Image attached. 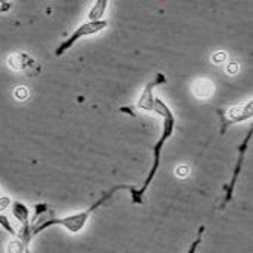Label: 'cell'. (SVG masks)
Masks as SVG:
<instances>
[{"mask_svg": "<svg viewBox=\"0 0 253 253\" xmlns=\"http://www.w3.org/2000/svg\"><path fill=\"white\" fill-rule=\"evenodd\" d=\"M153 111H156L162 119H164V127H162V135L159 138V141L153 145V165H151V169L142 184L141 189H130V195H132V201L135 204H142V196L145 193V190L150 187L151 181H153L159 165H161V155H162V148L167 144V141L174 135V127H175V117L171 113V110L168 108V105L164 102L161 97H155V104H153Z\"/></svg>", "mask_w": 253, "mask_h": 253, "instance_id": "cell-1", "label": "cell"}, {"mask_svg": "<svg viewBox=\"0 0 253 253\" xmlns=\"http://www.w3.org/2000/svg\"><path fill=\"white\" fill-rule=\"evenodd\" d=\"M133 186H125V184H122V186H116V187H113L110 192H107L102 198L100 199H97L94 204H91L87 210H84V211H80V213H75V214H71V216H66V217H54V219H49V220H46V222H39V223H36V225H33L32 228V235H38V234H41L42 231H45V229H48V228H51V226H63L66 231H69L71 234H78V232H81L83 229H84V226H85V223H87V220L90 219V216L94 213V210H97L100 206L102 204H105V202L110 199V198H113L114 195H116V192H119V190H130Z\"/></svg>", "mask_w": 253, "mask_h": 253, "instance_id": "cell-2", "label": "cell"}, {"mask_svg": "<svg viewBox=\"0 0 253 253\" xmlns=\"http://www.w3.org/2000/svg\"><path fill=\"white\" fill-rule=\"evenodd\" d=\"M108 26V21L105 20H99V21H88V23H84L81 24L65 42H62L57 48H56V56L57 57H62L68 49H71L80 39L85 38V36H90V35H96L99 32H102L104 29H107Z\"/></svg>", "mask_w": 253, "mask_h": 253, "instance_id": "cell-3", "label": "cell"}, {"mask_svg": "<svg viewBox=\"0 0 253 253\" xmlns=\"http://www.w3.org/2000/svg\"><path fill=\"white\" fill-rule=\"evenodd\" d=\"M217 114L220 116V122H222L220 133L225 135L229 126L241 123V122H246V120H250L253 117V102H252V100H249L247 104H241V105L232 107V108H229L226 111L219 110Z\"/></svg>", "mask_w": 253, "mask_h": 253, "instance_id": "cell-4", "label": "cell"}, {"mask_svg": "<svg viewBox=\"0 0 253 253\" xmlns=\"http://www.w3.org/2000/svg\"><path fill=\"white\" fill-rule=\"evenodd\" d=\"M250 139H252V129L247 132V136L243 139L241 145L238 147V159H237V164H235V168H234V174H232V178L229 181V184L225 186V201L222 207H225L229 201H232V196H234V189H235V184L238 181V177L241 174V169H243V162H244V155L247 151V147L250 144Z\"/></svg>", "mask_w": 253, "mask_h": 253, "instance_id": "cell-5", "label": "cell"}, {"mask_svg": "<svg viewBox=\"0 0 253 253\" xmlns=\"http://www.w3.org/2000/svg\"><path fill=\"white\" fill-rule=\"evenodd\" d=\"M8 63H9L11 69L20 71V72H26L27 75H38L42 71V68L27 53L11 54L9 59H8Z\"/></svg>", "mask_w": 253, "mask_h": 253, "instance_id": "cell-6", "label": "cell"}, {"mask_svg": "<svg viewBox=\"0 0 253 253\" xmlns=\"http://www.w3.org/2000/svg\"><path fill=\"white\" fill-rule=\"evenodd\" d=\"M164 83H167L165 75H164V74H158L156 78H155V80H151V81L145 85V88L142 90V94H141V97H139V100H138L136 107H138L139 110H142V111H153V104H155L153 88H155L156 85H159V84H164Z\"/></svg>", "mask_w": 253, "mask_h": 253, "instance_id": "cell-7", "label": "cell"}, {"mask_svg": "<svg viewBox=\"0 0 253 253\" xmlns=\"http://www.w3.org/2000/svg\"><path fill=\"white\" fill-rule=\"evenodd\" d=\"M214 91V84L211 80H207V78H201L198 81H195L193 84V93L195 96L201 97V99H206V97H210Z\"/></svg>", "mask_w": 253, "mask_h": 253, "instance_id": "cell-8", "label": "cell"}, {"mask_svg": "<svg viewBox=\"0 0 253 253\" xmlns=\"http://www.w3.org/2000/svg\"><path fill=\"white\" fill-rule=\"evenodd\" d=\"M107 6H108V0H97V2H94L93 8H91L90 12H88L90 21H99L100 18H102V15H104Z\"/></svg>", "mask_w": 253, "mask_h": 253, "instance_id": "cell-9", "label": "cell"}, {"mask_svg": "<svg viewBox=\"0 0 253 253\" xmlns=\"http://www.w3.org/2000/svg\"><path fill=\"white\" fill-rule=\"evenodd\" d=\"M29 246L18 237V238H14L9 241L8 244V253H26V249Z\"/></svg>", "mask_w": 253, "mask_h": 253, "instance_id": "cell-10", "label": "cell"}, {"mask_svg": "<svg viewBox=\"0 0 253 253\" xmlns=\"http://www.w3.org/2000/svg\"><path fill=\"white\" fill-rule=\"evenodd\" d=\"M204 231H206V226H201V228H199V231H198V234H196V238H195L193 243L189 246V249H187L186 253H196V250H198V247H199V244H201V241H202V235H204Z\"/></svg>", "mask_w": 253, "mask_h": 253, "instance_id": "cell-11", "label": "cell"}, {"mask_svg": "<svg viewBox=\"0 0 253 253\" xmlns=\"http://www.w3.org/2000/svg\"><path fill=\"white\" fill-rule=\"evenodd\" d=\"M0 226H2L8 234H11V235H17V231L14 229V226H12V223L9 222V219L5 216V214H0Z\"/></svg>", "mask_w": 253, "mask_h": 253, "instance_id": "cell-12", "label": "cell"}, {"mask_svg": "<svg viewBox=\"0 0 253 253\" xmlns=\"http://www.w3.org/2000/svg\"><path fill=\"white\" fill-rule=\"evenodd\" d=\"M29 88L27 87H24V85H20V87H17L15 90H14V96H15V99H18V100H27V97H29Z\"/></svg>", "mask_w": 253, "mask_h": 253, "instance_id": "cell-13", "label": "cell"}, {"mask_svg": "<svg viewBox=\"0 0 253 253\" xmlns=\"http://www.w3.org/2000/svg\"><path fill=\"white\" fill-rule=\"evenodd\" d=\"M46 210H48V206L46 204H36L35 206V214H33V219H32V226L35 225V222H36V219L39 217V216H42L43 213H46Z\"/></svg>", "mask_w": 253, "mask_h": 253, "instance_id": "cell-14", "label": "cell"}, {"mask_svg": "<svg viewBox=\"0 0 253 253\" xmlns=\"http://www.w3.org/2000/svg\"><path fill=\"white\" fill-rule=\"evenodd\" d=\"M226 59H228V54H226L225 51H216V53L211 56V60H213V63H216V65L225 63Z\"/></svg>", "mask_w": 253, "mask_h": 253, "instance_id": "cell-15", "label": "cell"}, {"mask_svg": "<svg viewBox=\"0 0 253 253\" xmlns=\"http://www.w3.org/2000/svg\"><path fill=\"white\" fill-rule=\"evenodd\" d=\"M238 71H240V65L237 62L228 63V66H226V74L228 75H235V74H238Z\"/></svg>", "mask_w": 253, "mask_h": 253, "instance_id": "cell-16", "label": "cell"}, {"mask_svg": "<svg viewBox=\"0 0 253 253\" xmlns=\"http://www.w3.org/2000/svg\"><path fill=\"white\" fill-rule=\"evenodd\" d=\"M189 167H186V165H180V167H177V169H175V174L180 177V178H186L187 175H189Z\"/></svg>", "mask_w": 253, "mask_h": 253, "instance_id": "cell-17", "label": "cell"}, {"mask_svg": "<svg viewBox=\"0 0 253 253\" xmlns=\"http://www.w3.org/2000/svg\"><path fill=\"white\" fill-rule=\"evenodd\" d=\"M11 206V198L8 196H0V211L6 210Z\"/></svg>", "mask_w": 253, "mask_h": 253, "instance_id": "cell-18", "label": "cell"}, {"mask_svg": "<svg viewBox=\"0 0 253 253\" xmlns=\"http://www.w3.org/2000/svg\"><path fill=\"white\" fill-rule=\"evenodd\" d=\"M11 9V3L9 2H0V12H6Z\"/></svg>", "mask_w": 253, "mask_h": 253, "instance_id": "cell-19", "label": "cell"}, {"mask_svg": "<svg viewBox=\"0 0 253 253\" xmlns=\"http://www.w3.org/2000/svg\"><path fill=\"white\" fill-rule=\"evenodd\" d=\"M120 111H122V113H127L129 116L135 117V113H133V111H132L130 108H125V107H122V108H120Z\"/></svg>", "mask_w": 253, "mask_h": 253, "instance_id": "cell-20", "label": "cell"}, {"mask_svg": "<svg viewBox=\"0 0 253 253\" xmlns=\"http://www.w3.org/2000/svg\"><path fill=\"white\" fill-rule=\"evenodd\" d=\"M26 253H30V249H29V247L26 249Z\"/></svg>", "mask_w": 253, "mask_h": 253, "instance_id": "cell-21", "label": "cell"}]
</instances>
